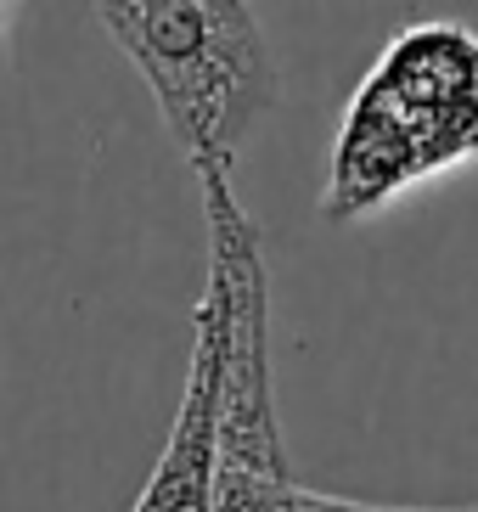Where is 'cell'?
I'll return each instance as SVG.
<instances>
[{"instance_id":"obj_1","label":"cell","mask_w":478,"mask_h":512,"mask_svg":"<svg viewBox=\"0 0 478 512\" xmlns=\"http://www.w3.org/2000/svg\"><path fill=\"white\" fill-rule=\"evenodd\" d=\"M478 158V34L462 23H417L394 34L349 96L321 220H366L405 186Z\"/></svg>"},{"instance_id":"obj_2","label":"cell","mask_w":478,"mask_h":512,"mask_svg":"<svg viewBox=\"0 0 478 512\" xmlns=\"http://www.w3.org/2000/svg\"><path fill=\"white\" fill-rule=\"evenodd\" d=\"M113 46L141 68L175 147L197 175H231L242 141L276 107V57L248 0H107Z\"/></svg>"},{"instance_id":"obj_3","label":"cell","mask_w":478,"mask_h":512,"mask_svg":"<svg viewBox=\"0 0 478 512\" xmlns=\"http://www.w3.org/2000/svg\"><path fill=\"white\" fill-rule=\"evenodd\" d=\"M214 479H220V349H214V332L197 321L175 428L135 512H214Z\"/></svg>"},{"instance_id":"obj_4","label":"cell","mask_w":478,"mask_h":512,"mask_svg":"<svg viewBox=\"0 0 478 512\" xmlns=\"http://www.w3.org/2000/svg\"><path fill=\"white\" fill-rule=\"evenodd\" d=\"M270 512H478V507H377V501H349V496H321L304 484H287L282 501Z\"/></svg>"}]
</instances>
